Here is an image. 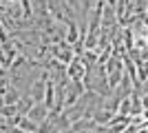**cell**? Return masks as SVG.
<instances>
[{"label": "cell", "mask_w": 148, "mask_h": 133, "mask_svg": "<svg viewBox=\"0 0 148 133\" xmlns=\"http://www.w3.org/2000/svg\"><path fill=\"white\" fill-rule=\"evenodd\" d=\"M53 98H56V84L47 80V84H44V109L53 107Z\"/></svg>", "instance_id": "obj_1"}, {"label": "cell", "mask_w": 148, "mask_h": 133, "mask_svg": "<svg viewBox=\"0 0 148 133\" xmlns=\"http://www.w3.org/2000/svg\"><path fill=\"white\" fill-rule=\"evenodd\" d=\"M22 16H25V18H31V16H33V9H31L29 0H22Z\"/></svg>", "instance_id": "obj_4"}, {"label": "cell", "mask_w": 148, "mask_h": 133, "mask_svg": "<svg viewBox=\"0 0 148 133\" xmlns=\"http://www.w3.org/2000/svg\"><path fill=\"white\" fill-rule=\"evenodd\" d=\"M44 115H47V109H42V107H38V109H36V107H33L29 113H27V118H29V120H36V124H38V122L42 120Z\"/></svg>", "instance_id": "obj_2"}, {"label": "cell", "mask_w": 148, "mask_h": 133, "mask_svg": "<svg viewBox=\"0 0 148 133\" xmlns=\"http://www.w3.org/2000/svg\"><path fill=\"white\" fill-rule=\"evenodd\" d=\"M80 5H82V9H84V13H82V16L86 18V16H88V11L93 9V5H97V2H95V0H80Z\"/></svg>", "instance_id": "obj_3"}]
</instances>
